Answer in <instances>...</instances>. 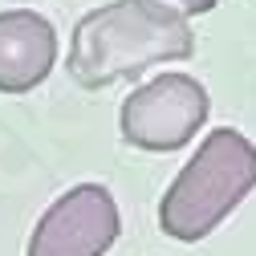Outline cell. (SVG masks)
<instances>
[{
  "label": "cell",
  "instance_id": "cell-1",
  "mask_svg": "<svg viewBox=\"0 0 256 256\" xmlns=\"http://www.w3.org/2000/svg\"><path fill=\"white\" fill-rule=\"evenodd\" d=\"M196 53L191 24L163 20L134 0H110L78 20L70 41V78L86 90L138 78L158 61H183Z\"/></svg>",
  "mask_w": 256,
  "mask_h": 256
},
{
  "label": "cell",
  "instance_id": "cell-2",
  "mask_svg": "<svg viewBox=\"0 0 256 256\" xmlns=\"http://www.w3.org/2000/svg\"><path fill=\"white\" fill-rule=\"evenodd\" d=\"M252 187L256 146L232 126H220L200 142V150L187 158V167L167 187L163 204H158V228L171 240L196 244L240 208V200Z\"/></svg>",
  "mask_w": 256,
  "mask_h": 256
},
{
  "label": "cell",
  "instance_id": "cell-3",
  "mask_svg": "<svg viewBox=\"0 0 256 256\" xmlns=\"http://www.w3.org/2000/svg\"><path fill=\"white\" fill-rule=\"evenodd\" d=\"M208 114H212L208 90L196 78L163 74L126 94L118 110V130L138 150H179L196 138Z\"/></svg>",
  "mask_w": 256,
  "mask_h": 256
},
{
  "label": "cell",
  "instance_id": "cell-4",
  "mask_svg": "<svg viewBox=\"0 0 256 256\" xmlns=\"http://www.w3.org/2000/svg\"><path fill=\"white\" fill-rule=\"evenodd\" d=\"M122 232L114 196L102 183H78L37 220L24 256H106Z\"/></svg>",
  "mask_w": 256,
  "mask_h": 256
},
{
  "label": "cell",
  "instance_id": "cell-5",
  "mask_svg": "<svg viewBox=\"0 0 256 256\" xmlns=\"http://www.w3.org/2000/svg\"><path fill=\"white\" fill-rule=\"evenodd\" d=\"M57 61V28L28 8L0 12V94L37 90Z\"/></svg>",
  "mask_w": 256,
  "mask_h": 256
},
{
  "label": "cell",
  "instance_id": "cell-6",
  "mask_svg": "<svg viewBox=\"0 0 256 256\" xmlns=\"http://www.w3.org/2000/svg\"><path fill=\"white\" fill-rule=\"evenodd\" d=\"M134 4H142L146 12L163 16V20H191V16H204L216 8V0H134Z\"/></svg>",
  "mask_w": 256,
  "mask_h": 256
}]
</instances>
